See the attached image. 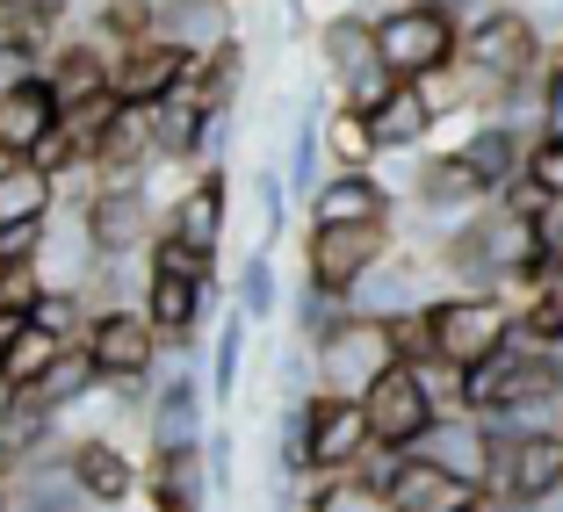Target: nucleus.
I'll return each instance as SVG.
<instances>
[{
  "label": "nucleus",
  "mask_w": 563,
  "mask_h": 512,
  "mask_svg": "<svg viewBox=\"0 0 563 512\" xmlns=\"http://www.w3.org/2000/svg\"><path fill=\"white\" fill-rule=\"evenodd\" d=\"M188 73H196V58H188L181 44H166V36H145V44H131L117 58V73H109V87H117L123 109H152V101L181 94Z\"/></svg>",
  "instance_id": "8"
},
{
  "label": "nucleus",
  "mask_w": 563,
  "mask_h": 512,
  "mask_svg": "<svg viewBox=\"0 0 563 512\" xmlns=\"http://www.w3.org/2000/svg\"><path fill=\"white\" fill-rule=\"evenodd\" d=\"M463 159L477 166V181L498 196L506 181H520V174H528V137H520V123H514V116H498V123H484V131H470Z\"/></svg>",
  "instance_id": "22"
},
{
  "label": "nucleus",
  "mask_w": 563,
  "mask_h": 512,
  "mask_svg": "<svg viewBox=\"0 0 563 512\" xmlns=\"http://www.w3.org/2000/svg\"><path fill=\"white\" fill-rule=\"evenodd\" d=\"M117 116H123L117 87H101V94H80V101H66V109H58V131L73 137V152H80L87 166H95V152L109 145V131H117Z\"/></svg>",
  "instance_id": "27"
},
{
  "label": "nucleus",
  "mask_w": 563,
  "mask_h": 512,
  "mask_svg": "<svg viewBox=\"0 0 563 512\" xmlns=\"http://www.w3.org/2000/svg\"><path fill=\"white\" fill-rule=\"evenodd\" d=\"M109 73H117V58L101 51V36H87V44H58L44 58V80H51V94H58V109H66V101H80V94H101V87H109Z\"/></svg>",
  "instance_id": "24"
},
{
  "label": "nucleus",
  "mask_w": 563,
  "mask_h": 512,
  "mask_svg": "<svg viewBox=\"0 0 563 512\" xmlns=\"http://www.w3.org/2000/svg\"><path fill=\"white\" fill-rule=\"evenodd\" d=\"M376 58L398 80H427L463 58V22L433 8V0H398L390 15H376Z\"/></svg>",
  "instance_id": "1"
},
{
  "label": "nucleus",
  "mask_w": 563,
  "mask_h": 512,
  "mask_svg": "<svg viewBox=\"0 0 563 512\" xmlns=\"http://www.w3.org/2000/svg\"><path fill=\"white\" fill-rule=\"evenodd\" d=\"M534 238H542V253L556 260V275H563V196H542V210H534Z\"/></svg>",
  "instance_id": "40"
},
{
  "label": "nucleus",
  "mask_w": 563,
  "mask_h": 512,
  "mask_svg": "<svg viewBox=\"0 0 563 512\" xmlns=\"http://www.w3.org/2000/svg\"><path fill=\"white\" fill-rule=\"evenodd\" d=\"M542 137H563V58L542 73Z\"/></svg>",
  "instance_id": "41"
},
{
  "label": "nucleus",
  "mask_w": 563,
  "mask_h": 512,
  "mask_svg": "<svg viewBox=\"0 0 563 512\" xmlns=\"http://www.w3.org/2000/svg\"><path fill=\"white\" fill-rule=\"evenodd\" d=\"M311 361H318V390L332 397H362L383 368H398V332L390 318H368V311H347L325 340H311Z\"/></svg>",
  "instance_id": "2"
},
{
  "label": "nucleus",
  "mask_w": 563,
  "mask_h": 512,
  "mask_svg": "<svg viewBox=\"0 0 563 512\" xmlns=\"http://www.w3.org/2000/svg\"><path fill=\"white\" fill-rule=\"evenodd\" d=\"M66 347H73L66 332L44 325V318L30 311L15 332H8V354H0V376H8V390H15V397H22V390H36V382L58 368V354H66Z\"/></svg>",
  "instance_id": "18"
},
{
  "label": "nucleus",
  "mask_w": 563,
  "mask_h": 512,
  "mask_svg": "<svg viewBox=\"0 0 563 512\" xmlns=\"http://www.w3.org/2000/svg\"><path fill=\"white\" fill-rule=\"evenodd\" d=\"M66 469H73V483H80L95 505H131L137 483H145V477H137V463L123 455L117 441H73L66 447Z\"/></svg>",
  "instance_id": "15"
},
{
  "label": "nucleus",
  "mask_w": 563,
  "mask_h": 512,
  "mask_svg": "<svg viewBox=\"0 0 563 512\" xmlns=\"http://www.w3.org/2000/svg\"><path fill=\"white\" fill-rule=\"evenodd\" d=\"M51 131H58V94H51L44 73L0 94V159H30Z\"/></svg>",
  "instance_id": "12"
},
{
  "label": "nucleus",
  "mask_w": 563,
  "mask_h": 512,
  "mask_svg": "<svg viewBox=\"0 0 563 512\" xmlns=\"http://www.w3.org/2000/svg\"><path fill=\"white\" fill-rule=\"evenodd\" d=\"M36 73H44V51H36L30 36L0 30V94H8V87H22V80H36Z\"/></svg>",
  "instance_id": "37"
},
{
  "label": "nucleus",
  "mask_w": 563,
  "mask_h": 512,
  "mask_svg": "<svg viewBox=\"0 0 563 512\" xmlns=\"http://www.w3.org/2000/svg\"><path fill=\"white\" fill-rule=\"evenodd\" d=\"M87 232H95L101 253H137L152 232V196H145V174H101V188L87 196Z\"/></svg>",
  "instance_id": "7"
},
{
  "label": "nucleus",
  "mask_w": 563,
  "mask_h": 512,
  "mask_svg": "<svg viewBox=\"0 0 563 512\" xmlns=\"http://www.w3.org/2000/svg\"><path fill=\"white\" fill-rule=\"evenodd\" d=\"M51 174L36 159H0V232L8 224H44L51 216Z\"/></svg>",
  "instance_id": "26"
},
{
  "label": "nucleus",
  "mask_w": 563,
  "mask_h": 512,
  "mask_svg": "<svg viewBox=\"0 0 563 512\" xmlns=\"http://www.w3.org/2000/svg\"><path fill=\"white\" fill-rule=\"evenodd\" d=\"M239 80H246V44H210L196 58V73H188V87H196V101L202 109H232V94H239Z\"/></svg>",
  "instance_id": "28"
},
{
  "label": "nucleus",
  "mask_w": 563,
  "mask_h": 512,
  "mask_svg": "<svg viewBox=\"0 0 563 512\" xmlns=\"http://www.w3.org/2000/svg\"><path fill=\"white\" fill-rule=\"evenodd\" d=\"M477 498H484L477 477L433 463V455H405L398 477H390V505L398 512H463V505H477Z\"/></svg>",
  "instance_id": "10"
},
{
  "label": "nucleus",
  "mask_w": 563,
  "mask_h": 512,
  "mask_svg": "<svg viewBox=\"0 0 563 512\" xmlns=\"http://www.w3.org/2000/svg\"><path fill=\"white\" fill-rule=\"evenodd\" d=\"M152 36H166V44H181L188 58H202L210 44H224V36H232V22H224V0H159Z\"/></svg>",
  "instance_id": "25"
},
{
  "label": "nucleus",
  "mask_w": 563,
  "mask_h": 512,
  "mask_svg": "<svg viewBox=\"0 0 563 512\" xmlns=\"http://www.w3.org/2000/svg\"><path fill=\"white\" fill-rule=\"evenodd\" d=\"M87 390H101L95 354H87V347H66V354H58V368H51L36 390H22V397H30V404H44V412H66V404H80Z\"/></svg>",
  "instance_id": "30"
},
{
  "label": "nucleus",
  "mask_w": 563,
  "mask_h": 512,
  "mask_svg": "<svg viewBox=\"0 0 563 512\" xmlns=\"http://www.w3.org/2000/svg\"><path fill=\"white\" fill-rule=\"evenodd\" d=\"M152 498H159V512H202V498H210V455H202V441L152 455Z\"/></svg>",
  "instance_id": "21"
},
{
  "label": "nucleus",
  "mask_w": 563,
  "mask_h": 512,
  "mask_svg": "<svg viewBox=\"0 0 563 512\" xmlns=\"http://www.w3.org/2000/svg\"><path fill=\"white\" fill-rule=\"evenodd\" d=\"M202 382L188 376H159L152 382V404H145V433H152V455H166V447H196L202 441Z\"/></svg>",
  "instance_id": "11"
},
{
  "label": "nucleus",
  "mask_w": 563,
  "mask_h": 512,
  "mask_svg": "<svg viewBox=\"0 0 563 512\" xmlns=\"http://www.w3.org/2000/svg\"><path fill=\"white\" fill-rule=\"evenodd\" d=\"M412 455H433V463H448V469H463V477H477L484 483V469H492V426H484V412H441L427 426V441L412 447Z\"/></svg>",
  "instance_id": "17"
},
{
  "label": "nucleus",
  "mask_w": 563,
  "mask_h": 512,
  "mask_svg": "<svg viewBox=\"0 0 563 512\" xmlns=\"http://www.w3.org/2000/svg\"><path fill=\"white\" fill-rule=\"evenodd\" d=\"M368 412L362 397H332V390H311V477L325 469H354L368 455Z\"/></svg>",
  "instance_id": "9"
},
{
  "label": "nucleus",
  "mask_w": 563,
  "mask_h": 512,
  "mask_svg": "<svg viewBox=\"0 0 563 512\" xmlns=\"http://www.w3.org/2000/svg\"><path fill=\"white\" fill-rule=\"evenodd\" d=\"M44 267H36V253L30 260H0V311H15V318H30L36 303H44Z\"/></svg>",
  "instance_id": "36"
},
{
  "label": "nucleus",
  "mask_w": 563,
  "mask_h": 512,
  "mask_svg": "<svg viewBox=\"0 0 563 512\" xmlns=\"http://www.w3.org/2000/svg\"><path fill=\"white\" fill-rule=\"evenodd\" d=\"M224 188H232L224 174H196V181L174 196V210H166V232L202 246V253H217L224 246V216H232V196H224Z\"/></svg>",
  "instance_id": "16"
},
{
  "label": "nucleus",
  "mask_w": 563,
  "mask_h": 512,
  "mask_svg": "<svg viewBox=\"0 0 563 512\" xmlns=\"http://www.w3.org/2000/svg\"><path fill=\"white\" fill-rule=\"evenodd\" d=\"M311 224H390V188L368 166H340L332 181H318Z\"/></svg>",
  "instance_id": "13"
},
{
  "label": "nucleus",
  "mask_w": 563,
  "mask_h": 512,
  "mask_svg": "<svg viewBox=\"0 0 563 512\" xmlns=\"http://www.w3.org/2000/svg\"><path fill=\"white\" fill-rule=\"evenodd\" d=\"M303 512H398V505H390V491L368 483L362 469H325V483L311 491V505H303Z\"/></svg>",
  "instance_id": "31"
},
{
  "label": "nucleus",
  "mask_w": 563,
  "mask_h": 512,
  "mask_svg": "<svg viewBox=\"0 0 563 512\" xmlns=\"http://www.w3.org/2000/svg\"><path fill=\"white\" fill-rule=\"evenodd\" d=\"M8 505L15 512H87L95 498L73 483L66 463H22L15 477H8Z\"/></svg>",
  "instance_id": "23"
},
{
  "label": "nucleus",
  "mask_w": 563,
  "mask_h": 512,
  "mask_svg": "<svg viewBox=\"0 0 563 512\" xmlns=\"http://www.w3.org/2000/svg\"><path fill=\"white\" fill-rule=\"evenodd\" d=\"M325 152L340 166H376L383 159V145H376V123L362 116V109H340V116L325 123Z\"/></svg>",
  "instance_id": "34"
},
{
  "label": "nucleus",
  "mask_w": 563,
  "mask_h": 512,
  "mask_svg": "<svg viewBox=\"0 0 563 512\" xmlns=\"http://www.w3.org/2000/svg\"><path fill=\"white\" fill-rule=\"evenodd\" d=\"M318 44H325V66L340 73V80L383 66V58H376V22H362V15H332L325 30H318Z\"/></svg>",
  "instance_id": "29"
},
{
  "label": "nucleus",
  "mask_w": 563,
  "mask_h": 512,
  "mask_svg": "<svg viewBox=\"0 0 563 512\" xmlns=\"http://www.w3.org/2000/svg\"><path fill=\"white\" fill-rule=\"evenodd\" d=\"M347 311H368V318H405V311H427L419 303V260H405V253H383L376 267H368L362 281L347 289Z\"/></svg>",
  "instance_id": "19"
},
{
  "label": "nucleus",
  "mask_w": 563,
  "mask_h": 512,
  "mask_svg": "<svg viewBox=\"0 0 563 512\" xmlns=\"http://www.w3.org/2000/svg\"><path fill=\"white\" fill-rule=\"evenodd\" d=\"M246 332H253V318H246V311H232L224 325H217V361H210V397H217V404H239V368H246Z\"/></svg>",
  "instance_id": "32"
},
{
  "label": "nucleus",
  "mask_w": 563,
  "mask_h": 512,
  "mask_svg": "<svg viewBox=\"0 0 563 512\" xmlns=\"http://www.w3.org/2000/svg\"><path fill=\"white\" fill-rule=\"evenodd\" d=\"M383 253H390V224H311L303 260H311V281H318V289L347 297V289L383 260Z\"/></svg>",
  "instance_id": "5"
},
{
  "label": "nucleus",
  "mask_w": 563,
  "mask_h": 512,
  "mask_svg": "<svg viewBox=\"0 0 563 512\" xmlns=\"http://www.w3.org/2000/svg\"><path fill=\"white\" fill-rule=\"evenodd\" d=\"M80 347L95 354L101 382H137L152 376V361H159V332H152L145 311H95L80 332Z\"/></svg>",
  "instance_id": "6"
},
{
  "label": "nucleus",
  "mask_w": 563,
  "mask_h": 512,
  "mask_svg": "<svg viewBox=\"0 0 563 512\" xmlns=\"http://www.w3.org/2000/svg\"><path fill=\"white\" fill-rule=\"evenodd\" d=\"M210 260H217V253L188 246V238H174V232L152 238V267H174V275H202V281H210Z\"/></svg>",
  "instance_id": "38"
},
{
  "label": "nucleus",
  "mask_w": 563,
  "mask_h": 512,
  "mask_svg": "<svg viewBox=\"0 0 563 512\" xmlns=\"http://www.w3.org/2000/svg\"><path fill=\"white\" fill-rule=\"evenodd\" d=\"M152 22H159V0H101L95 8V36L101 44H145L152 36Z\"/></svg>",
  "instance_id": "33"
},
{
  "label": "nucleus",
  "mask_w": 563,
  "mask_h": 512,
  "mask_svg": "<svg viewBox=\"0 0 563 512\" xmlns=\"http://www.w3.org/2000/svg\"><path fill=\"white\" fill-rule=\"evenodd\" d=\"M563 483V433L528 426V433H492V469H484V498L498 505H534L542 491Z\"/></svg>",
  "instance_id": "3"
},
{
  "label": "nucleus",
  "mask_w": 563,
  "mask_h": 512,
  "mask_svg": "<svg viewBox=\"0 0 563 512\" xmlns=\"http://www.w3.org/2000/svg\"><path fill=\"white\" fill-rule=\"evenodd\" d=\"M0 8H22V0H0Z\"/></svg>",
  "instance_id": "42"
},
{
  "label": "nucleus",
  "mask_w": 563,
  "mask_h": 512,
  "mask_svg": "<svg viewBox=\"0 0 563 512\" xmlns=\"http://www.w3.org/2000/svg\"><path fill=\"white\" fill-rule=\"evenodd\" d=\"M362 412H368V433H376L383 447H405V455H412V447L427 441V426L441 419V397L419 382L412 361H398L362 390Z\"/></svg>",
  "instance_id": "4"
},
{
  "label": "nucleus",
  "mask_w": 563,
  "mask_h": 512,
  "mask_svg": "<svg viewBox=\"0 0 563 512\" xmlns=\"http://www.w3.org/2000/svg\"><path fill=\"white\" fill-rule=\"evenodd\" d=\"M528 181L542 196H563V137H534L528 145Z\"/></svg>",
  "instance_id": "39"
},
{
  "label": "nucleus",
  "mask_w": 563,
  "mask_h": 512,
  "mask_svg": "<svg viewBox=\"0 0 563 512\" xmlns=\"http://www.w3.org/2000/svg\"><path fill=\"white\" fill-rule=\"evenodd\" d=\"M202 303H210V281L202 275H174V267H152L145 275V318L174 347H188V332L202 325Z\"/></svg>",
  "instance_id": "14"
},
{
  "label": "nucleus",
  "mask_w": 563,
  "mask_h": 512,
  "mask_svg": "<svg viewBox=\"0 0 563 512\" xmlns=\"http://www.w3.org/2000/svg\"><path fill=\"white\" fill-rule=\"evenodd\" d=\"M433 116H441V109L427 101V87H419V80H398L376 109H368L383 152H419V145H427V131H433Z\"/></svg>",
  "instance_id": "20"
},
{
  "label": "nucleus",
  "mask_w": 563,
  "mask_h": 512,
  "mask_svg": "<svg viewBox=\"0 0 563 512\" xmlns=\"http://www.w3.org/2000/svg\"><path fill=\"white\" fill-rule=\"evenodd\" d=\"M232 297H239V311H246L253 325H261V318H275L282 289H275V260H267V246L239 260V281H232Z\"/></svg>",
  "instance_id": "35"
}]
</instances>
